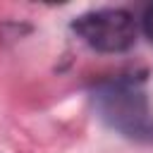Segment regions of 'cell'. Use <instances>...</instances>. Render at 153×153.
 Wrapping results in <instances>:
<instances>
[{"instance_id":"6da1fadb","label":"cell","mask_w":153,"mask_h":153,"mask_svg":"<svg viewBox=\"0 0 153 153\" xmlns=\"http://www.w3.org/2000/svg\"><path fill=\"white\" fill-rule=\"evenodd\" d=\"M93 108L98 117L131 141H153V108L143 81L136 76H115L93 88Z\"/></svg>"},{"instance_id":"7a4b0ae2","label":"cell","mask_w":153,"mask_h":153,"mask_svg":"<svg viewBox=\"0 0 153 153\" xmlns=\"http://www.w3.org/2000/svg\"><path fill=\"white\" fill-rule=\"evenodd\" d=\"M72 31L98 53H124L136 43V19L127 10L105 7L79 14Z\"/></svg>"},{"instance_id":"3957f363","label":"cell","mask_w":153,"mask_h":153,"mask_svg":"<svg viewBox=\"0 0 153 153\" xmlns=\"http://www.w3.org/2000/svg\"><path fill=\"white\" fill-rule=\"evenodd\" d=\"M143 33L153 41V5L146 10V14H143Z\"/></svg>"}]
</instances>
